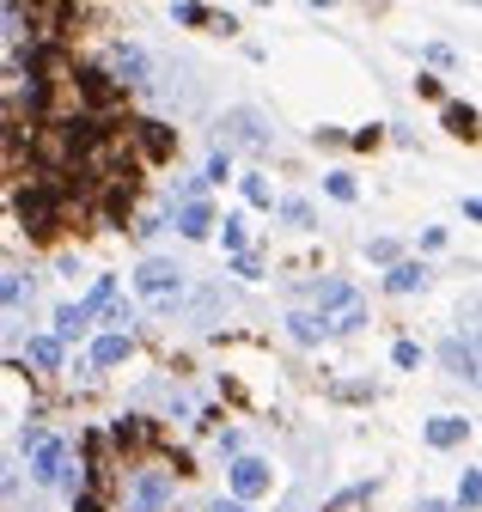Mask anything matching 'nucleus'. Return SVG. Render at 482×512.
Wrapping results in <instances>:
<instances>
[{
  "label": "nucleus",
  "instance_id": "obj_8",
  "mask_svg": "<svg viewBox=\"0 0 482 512\" xmlns=\"http://www.w3.org/2000/svg\"><path fill=\"white\" fill-rule=\"evenodd\" d=\"M324 317V336H354L360 324H367V305L360 299H342V305H330V311H318Z\"/></svg>",
  "mask_w": 482,
  "mask_h": 512
},
{
  "label": "nucleus",
  "instance_id": "obj_18",
  "mask_svg": "<svg viewBox=\"0 0 482 512\" xmlns=\"http://www.w3.org/2000/svg\"><path fill=\"white\" fill-rule=\"evenodd\" d=\"M421 281H428V269H421V263H391V275H385L391 293H421Z\"/></svg>",
  "mask_w": 482,
  "mask_h": 512
},
{
  "label": "nucleus",
  "instance_id": "obj_11",
  "mask_svg": "<svg viewBox=\"0 0 482 512\" xmlns=\"http://www.w3.org/2000/svg\"><path fill=\"white\" fill-rule=\"evenodd\" d=\"M129 348H135V342H129L123 330H110V336H98V342H92V366H98V372L123 366V360H129Z\"/></svg>",
  "mask_w": 482,
  "mask_h": 512
},
{
  "label": "nucleus",
  "instance_id": "obj_17",
  "mask_svg": "<svg viewBox=\"0 0 482 512\" xmlns=\"http://www.w3.org/2000/svg\"><path fill=\"white\" fill-rule=\"evenodd\" d=\"M287 336H293V342H306V348L324 342V317H318V311H293V317H287Z\"/></svg>",
  "mask_w": 482,
  "mask_h": 512
},
{
  "label": "nucleus",
  "instance_id": "obj_2",
  "mask_svg": "<svg viewBox=\"0 0 482 512\" xmlns=\"http://www.w3.org/2000/svg\"><path fill=\"white\" fill-rule=\"evenodd\" d=\"M135 287H141V299H147V305L171 311V305H177V293H184V269L165 263V256H147L141 275H135Z\"/></svg>",
  "mask_w": 482,
  "mask_h": 512
},
{
  "label": "nucleus",
  "instance_id": "obj_30",
  "mask_svg": "<svg viewBox=\"0 0 482 512\" xmlns=\"http://www.w3.org/2000/svg\"><path fill=\"white\" fill-rule=\"evenodd\" d=\"M330 196H336V202H354V177H342V171H330Z\"/></svg>",
  "mask_w": 482,
  "mask_h": 512
},
{
  "label": "nucleus",
  "instance_id": "obj_10",
  "mask_svg": "<svg viewBox=\"0 0 482 512\" xmlns=\"http://www.w3.org/2000/svg\"><path fill=\"white\" fill-rule=\"evenodd\" d=\"M165 500H171V476H165V470H153V476H141V482H135V500H129V506H135V512H159Z\"/></svg>",
  "mask_w": 482,
  "mask_h": 512
},
{
  "label": "nucleus",
  "instance_id": "obj_14",
  "mask_svg": "<svg viewBox=\"0 0 482 512\" xmlns=\"http://www.w3.org/2000/svg\"><path fill=\"white\" fill-rule=\"evenodd\" d=\"M464 433H470L464 415H434V421H428V445H440V452H446V445H458Z\"/></svg>",
  "mask_w": 482,
  "mask_h": 512
},
{
  "label": "nucleus",
  "instance_id": "obj_16",
  "mask_svg": "<svg viewBox=\"0 0 482 512\" xmlns=\"http://www.w3.org/2000/svg\"><path fill=\"white\" fill-rule=\"evenodd\" d=\"M92 330V317L80 311V305H62V311H55V342H80Z\"/></svg>",
  "mask_w": 482,
  "mask_h": 512
},
{
  "label": "nucleus",
  "instance_id": "obj_6",
  "mask_svg": "<svg viewBox=\"0 0 482 512\" xmlns=\"http://www.w3.org/2000/svg\"><path fill=\"white\" fill-rule=\"evenodd\" d=\"M123 135H129V141H135V147H141L147 159H171V153H177V135H171V128H165V122H153V116H141V122H129V128H123Z\"/></svg>",
  "mask_w": 482,
  "mask_h": 512
},
{
  "label": "nucleus",
  "instance_id": "obj_9",
  "mask_svg": "<svg viewBox=\"0 0 482 512\" xmlns=\"http://www.w3.org/2000/svg\"><path fill=\"white\" fill-rule=\"evenodd\" d=\"M74 80H80V98H86L92 110H98V104H110V98H123V86H116V80H110L104 68H80Z\"/></svg>",
  "mask_w": 482,
  "mask_h": 512
},
{
  "label": "nucleus",
  "instance_id": "obj_7",
  "mask_svg": "<svg viewBox=\"0 0 482 512\" xmlns=\"http://www.w3.org/2000/svg\"><path fill=\"white\" fill-rule=\"evenodd\" d=\"M232 494H238V500L269 494V464H263V458H238V464H232Z\"/></svg>",
  "mask_w": 482,
  "mask_h": 512
},
{
  "label": "nucleus",
  "instance_id": "obj_28",
  "mask_svg": "<svg viewBox=\"0 0 482 512\" xmlns=\"http://www.w3.org/2000/svg\"><path fill=\"white\" fill-rule=\"evenodd\" d=\"M245 202H251V208H269V183H263V177H245Z\"/></svg>",
  "mask_w": 482,
  "mask_h": 512
},
{
  "label": "nucleus",
  "instance_id": "obj_35",
  "mask_svg": "<svg viewBox=\"0 0 482 512\" xmlns=\"http://www.w3.org/2000/svg\"><path fill=\"white\" fill-rule=\"evenodd\" d=\"M312 7H330V0H312Z\"/></svg>",
  "mask_w": 482,
  "mask_h": 512
},
{
  "label": "nucleus",
  "instance_id": "obj_20",
  "mask_svg": "<svg viewBox=\"0 0 482 512\" xmlns=\"http://www.w3.org/2000/svg\"><path fill=\"white\" fill-rule=\"evenodd\" d=\"M208 226H214V214H208V208H202V202H190V208H184V214H177V232H184V238H202V232H208Z\"/></svg>",
  "mask_w": 482,
  "mask_h": 512
},
{
  "label": "nucleus",
  "instance_id": "obj_27",
  "mask_svg": "<svg viewBox=\"0 0 482 512\" xmlns=\"http://www.w3.org/2000/svg\"><path fill=\"white\" fill-rule=\"evenodd\" d=\"M220 226H226V232H220V238H226V250L245 256V220H220Z\"/></svg>",
  "mask_w": 482,
  "mask_h": 512
},
{
  "label": "nucleus",
  "instance_id": "obj_23",
  "mask_svg": "<svg viewBox=\"0 0 482 512\" xmlns=\"http://www.w3.org/2000/svg\"><path fill=\"white\" fill-rule=\"evenodd\" d=\"M458 506H464V512H476V506H482V476H476V470H464V476H458Z\"/></svg>",
  "mask_w": 482,
  "mask_h": 512
},
{
  "label": "nucleus",
  "instance_id": "obj_3",
  "mask_svg": "<svg viewBox=\"0 0 482 512\" xmlns=\"http://www.w3.org/2000/svg\"><path fill=\"white\" fill-rule=\"evenodd\" d=\"M104 74H110L116 86L129 92V86H147L153 61H147V49H141V43H116V49H110V68H104Z\"/></svg>",
  "mask_w": 482,
  "mask_h": 512
},
{
  "label": "nucleus",
  "instance_id": "obj_33",
  "mask_svg": "<svg viewBox=\"0 0 482 512\" xmlns=\"http://www.w3.org/2000/svg\"><path fill=\"white\" fill-rule=\"evenodd\" d=\"M415 512H452V506H446V500H421Z\"/></svg>",
  "mask_w": 482,
  "mask_h": 512
},
{
  "label": "nucleus",
  "instance_id": "obj_29",
  "mask_svg": "<svg viewBox=\"0 0 482 512\" xmlns=\"http://www.w3.org/2000/svg\"><path fill=\"white\" fill-rule=\"evenodd\" d=\"M391 360L409 372V366H421V348H415V342H397V348H391Z\"/></svg>",
  "mask_w": 482,
  "mask_h": 512
},
{
  "label": "nucleus",
  "instance_id": "obj_4",
  "mask_svg": "<svg viewBox=\"0 0 482 512\" xmlns=\"http://www.w3.org/2000/svg\"><path fill=\"white\" fill-rule=\"evenodd\" d=\"M269 141V128H263V116L257 110H226L220 116V147L232 153V147H263Z\"/></svg>",
  "mask_w": 482,
  "mask_h": 512
},
{
  "label": "nucleus",
  "instance_id": "obj_12",
  "mask_svg": "<svg viewBox=\"0 0 482 512\" xmlns=\"http://www.w3.org/2000/svg\"><path fill=\"white\" fill-rule=\"evenodd\" d=\"M110 439L123 445V452H135V445H153V421H147V415H129V421L110 427Z\"/></svg>",
  "mask_w": 482,
  "mask_h": 512
},
{
  "label": "nucleus",
  "instance_id": "obj_26",
  "mask_svg": "<svg viewBox=\"0 0 482 512\" xmlns=\"http://www.w3.org/2000/svg\"><path fill=\"white\" fill-rule=\"evenodd\" d=\"M177 25H208V7L202 0H177Z\"/></svg>",
  "mask_w": 482,
  "mask_h": 512
},
{
  "label": "nucleus",
  "instance_id": "obj_19",
  "mask_svg": "<svg viewBox=\"0 0 482 512\" xmlns=\"http://www.w3.org/2000/svg\"><path fill=\"white\" fill-rule=\"evenodd\" d=\"M446 135L476 141V110H470V104H446Z\"/></svg>",
  "mask_w": 482,
  "mask_h": 512
},
{
  "label": "nucleus",
  "instance_id": "obj_13",
  "mask_svg": "<svg viewBox=\"0 0 482 512\" xmlns=\"http://www.w3.org/2000/svg\"><path fill=\"white\" fill-rule=\"evenodd\" d=\"M25 360H31L37 372H62V342H55V336H31V342H25Z\"/></svg>",
  "mask_w": 482,
  "mask_h": 512
},
{
  "label": "nucleus",
  "instance_id": "obj_34",
  "mask_svg": "<svg viewBox=\"0 0 482 512\" xmlns=\"http://www.w3.org/2000/svg\"><path fill=\"white\" fill-rule=\"evenodd\" d=\"M220 512H245V506H220Z\"/></svg>",
  "mask_w": 482,
  "mask_h": 512
},
{
  "label": "nucleus",
  "instance_id": "obj_22",
  "mask_svg": "<svg viewBox=\"0 0 482 512\" xmlns=\"http://www.w3.org/2000/svg\"><path fill=\"white\" fill-rule=\"evenodd\" d=\"M0 305H31V281L25 275H0Z\"/></svg>",
  "mask_w": 482,
  "mask_h": 512
},
{
  "label": "nucleus",
  "instance_id": "obj_31",
  "mask_svg": "<svg viewBox=\"0 0 482 512\" xmlns=\"http://www.w3.org/2000/svg\"><path fill=\"white\" fill-rule=\"evenodd\" d=\"M74 512H110V506H104L98 494H74Z\"/></svg>",
  "mask_w": 482,
  "mask_h": 512
},
{
  "label": "nucleus",
  "instance_id": "obj_21",
  "mask_svg": "<svg viewBox=\"0 0 482 512\" xmlns=\"http://www.w3.org/2000/svg\"><path fill=\"white\" fill-rule=\"evenodd\" d=\"M110 299H116V281H110V275H98V287L80 299V311H86V317H98V311H110Z\"/></svg>",
  "mask_w": 482,
  "mask_h": 512
},
{
  "label": "nucleus",
  "instance_id": "obj_1",
  "mask_svg": "<svg viewBox=\"0 0 482 512\" xmlns=\"http://www.w3.org/2000/svg\"><path fill=\"white\" fill-rule=\"evenodd\" d=\"M13 208H19V226H25L31 238H55V232H62V183H55V177L25 183Z\"/></svg>",
  "mask_w": 482,
  "mask_h": 512
},
{
  "label": "nucleus",
  "instance_id": "obj_15",
  "mask_svg": "<svg viewBox=\"0 0 482 512\" xmlns=\"http://www.w3.org/2000/svg\"><path fill=\"white\" fill-rule=\"evenodd\" d=\"M440 360H446V372H452V378H476V348H470V342H458V336H452V342L440 348Z\"/></svg>",
  "mask_w": 482,
  "mask_h": 512
},
{
  "label": "nucleus",
  "instance_id": "obj_25",
  "mask_svg": "<svg viewBox=\"0 0 482 512\" xmlns=\"http://www.w3.org/2000/svg\"><path fill=\"white\" fill-rule=\"evenodd\" d=\"M226 177H232V153H226V147H214V159H208L202 183H226Z\"/></svg>",
  "mask_w": 482,
  "mask_h": 512
},
{
  "label": "nucleus",
  "instance_id": "obj_5",
  "mask_svg": "<svg viewBox=\"0 0 482 512\" xmlns=\"http://www.w3.org/2000/svg\"><path fill=\"white\" fill-rule=\"evenodd\" d=\"M31 482H43V488L68 482V445L62 439H37L31 445Z\"/></svg>",
  "mask_w": 482,
  "mask_h": 512
},
{
  "label": "nucleus",
  "instance_id": "obj_32",
  "mask_svg": "<svg viewBox=\"0 0 482 512\" xmlns=\"http://www.w3.org/2000/svg\"><path fill=\"white\" fill-rule=\"evenodd\" d=\"M13 488H19V470H7V464H0V500H7Z\"/></svg>",
  "mask_w": 482,
  "mask_h": 512
},
{
  "label": "nucleus",
  "instance_id": "obj_24",
  "mask_svg": "<svg viewBox=\"0 0 482 512\" xmlns=\"http://www.w3.org/2000/svg\"><path fill=\"white\" fill-rule=\"evenodd\" d=\"M312 299H318V305L330 311V305H342V299H354V287H348V281H324V287H312Z\"/></svg>",
  "mask_w": 482,
  "mask_h": 512
}]
</instances>
